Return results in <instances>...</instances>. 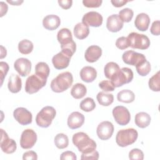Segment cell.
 <instances>
[{
    "mask_svg": "<svg viewBox=\"0 0 160 160\" xmlns=\"http://www.w3.org/2000/svg\"><path fill=\"white\" fill-rule=\"evenodd\" d=\"M96 99L99 104L103 106H108L114 101V96L112 94L106 93L102 91L98 92Z\"/></svg>",
    "mask_w": 160,
    "mask_h": 160,
    "instance_id": "obj_30",
    "label": "cell"
},
{
    "mask_svg": "<svg viewBox=\"0 0 160 160\" xmlns=\"http://www.w3.org/2000/svg\"><path fill=\"white\" fill-rule=\"evenodd\" d=\"M138 137V131L134 128L119 130L116 136V142L120 147H126L135 142Z\"/></svg>",
    "mask_w": 160,
    "mask_h": 160,
    "instance_id": "obj_3",
    "label": "cell"
},
{
    "mask_svg": "<svg viewBox=\"0 0 160 160\" xmlns=\"http://www.w3.org/2000/svg\"><path fill=\"white\" fill-rule=\"evenodd\" d=\"M102 55V49L96 45L90 46L87 48L84 54V58L86 61L89 62H94L97 61Z\"/></svg>",
    "mask_w": 160,
    "mask_h": 160,
    "instance_id": "obj_19",
    "label": "cell"
},
{
    "mask_svg": "<svg viewBox=\"0 0 160 160\" xmlns=\"http://www.w3.org/2000/svg\"><path fill=\"white\" fill-rule=\"evenodd\" d=\"M79 107L81 110L85 112H90L95 109L96 103L92 98L88 97L82 100L80 102Z\"/></svg>",
    "mask_w": 160,
    "mask_h": 160,
    "instance_id": "obj_35",
    "label": "cell"
},
{
    "mask_svg": "<svg viewBox=\"0 0 160 160\" xmlns=\"http://www.w3.org/2000/svg\"><path fill=\"white\" fill-rule=\"evenodd\" d=\"M56 114L55 109L52 106H45L37 114L36 122L38 126L41 128H48L52 123Z\"/></svg>",
    "mask_w": 160,
    "mask_h": 160,
    "instance_id": "obj_4",
    "label": "cell"
},
{
    "mask_svg": "<svg viewBox=\"0 0 160 160\" xmlns=\"http://www.w3.org/2000/svg\"><path fill=\"white\" fill-rule=\"evenodd\" d=\"M129 158L131 160H142L144 159V153L141 149L134 148L129 152Z\"/></svg>",
    "mask_w": 160,
    "mask_h": 160,
    "instance_id": "obj_38",
    "label": "cell"
},
{
    "mask_svg": "<svg viewBox=\"0 0 160 160\" xmlns=\"http://www.w3.org/2000/svg\"><path fill=\"white\" fill-rule=\"evenodd\" d=\"M114 132V126L110 121H104L100 122L96 129V133L101 140H108L112 135Z\"/></svg>",
    "mask_w": 160,
    "mask_h": 160,
    "instance_id": "obj_11",
    "label": "cell"
},
{
    "mask_svg": "<svg viewBox=\"0 0 160 160\" xmlns=\"http://www.w3.org/2000/svg\"><path fill=\"white\" fill-rule=\"evenodd\" d=\"M133 72L129 68H122L114 75L110 79L115 88H118L132 81L133 79Z\"/></svg>",
    "mask_w": 160,
    "mask_h": 160,
    "instance_id": "obj_5",
    "label": "cell"
},
{
    "mask_svg": "<svg viewBox=\"0 0 160 160\" xmlns=\"http://www.w3.org/2000/svg\"><path fill=\"white\" fill-rule=\"evenodd\" d=\"M119 65L114 62H108L104 68V73L105 76L111 79L114 75L119 70Z\"/></svg>",
    "mask_w": 160,
    "mask_h": 160,
    "instance_id": "obj_31",
    "label": "cell"
},
{
    "mask_svg": "<svg viewBox=\"0 0 160 160\" xmlns=\"http://www.w3.org/2000/svg\"><path fill=\"white\" fill-rule=\"evenodd\" d=\"M8 88L10 92L17 93L19 92L22 88V81L20 77L15 74H12L8 81Z\"/></svg>",
    "mask_w": 160,
    "mask_h": 160,
    "instance_id": "obj_23",
    "label": "cell"
},
{
    "mask_svg": "<svg viewBox=\"0 0 160 160\" xmlns=\"http://www.w3.org/2000/svg\"><path fill=\"white\" fill-rule=\"evenodd\" d=\"M87 93L86 87L82 83H76L73 85L71 90V95L75 99H79L83 98Z\"/></svg>",
    "mask_w": 160,
    "mask_h": 160,
    "instance_id": "obj_28",
    "label": "cell"
},
{
    "mask_svg": "<svg viewBox=\"0 0 160 160\" xmlns=\"http://www.w3.org/2000/svg\"><path fill=\"white\" fill-rule=\"evenodd\" d=\"M150 21V18L147 14L141 12L136 17L134 25L139 31H146L149 28Z\"/></svg>",
    "mask_w": 160,
    "mask_h": 160,
    "instance_id": "obj_21",
    "label": "cell"
},
{
    "mask_svg": "<svg viewBox=\"0 0 160 160\" xmlns=\"http://www.w3.org/2000/svg\"><path fill=\"white\" fill-rule=\"evenodd\" d=\"M103 18L101 14L96 11H90L86 13L82 18V22L88 26L99 27L102 24Z\"/></svg>",
    "mask_w": 160,
    "mask_h": 160,
    "instance_id": "obj_14",
    "label": "cell"
},
{
    "mask_svg": "<svg viewBox=\"0 0 160 160\" xmlns=\"http://www.w3.org/2000/svg\"><path fill=\"white\" fill-rule=\"evenodd\" d=\"M61 24L59 16L55 14H49L45 16L42 20L43 27L49 31L56 29Z\"/></svg>",
    "mask_w": 160,
    "mask_h": 160,
    "instance_id": "obj_20",
    "label": "cell"
},
{
    "mask_svg": "<svg viewBox=\"0 0 160 160\" xmlns=\"http://www.w3.org/2000/svg\"><path fill=\"white\" fill-rule=\"evenodd\" d=\"M122 59L124 63L131 66H136L146 59L143 54L139 53L132 50L125 51L122 54Z\"/></svg>",
    "mask_w": 160,
    "mask_h": 160,
    "instance_id": "obj_12",
    "label": "cell"
},
{
    "mask_svg": "<svg viewBox=\"0 0 160 160\" xmlns=\"http://www.w3.org/2000/svg\"><path fill=\"white\" fill-rule=\"evenodd\" d=\"M102 2V0H83L82 3L87 8H99Z\"/></svg>",
    "mask_w": 160,
    "mask_h": 160,
    "instance_id": "obj_42",
    "label": "cell"
},
{
    "mask_svg": "<svg viewBox=\"0 0 160 160\" xmlns=\"http://www.w3.org/2000/svg\"><path fill=\"white\" fill-rule=\"evenodd\" d=\"M89 34V26L82 22H78L74 28V34L79 39H84Z\"/></svg>",
    "mask_w": 160,
    "mask_h": 160,
    "instance_id": "obj_26",
    "label": "cell"
},
{
    "mask_svg": "<svg viewBox=\"0 0 160 160\" xmlns=\"http://www.w3.org/2000/svg\"><path fill=\"white\" fill-rule=\"evenodd\" d=\"M128 2L129 1H127V0H111V2L112 3V4L116 8L121 7Z\"/></svg>",
    "mask_w": 160,
    "mask_h": 160,
    "instance_id": "obj_48",
    "label": "cell"
},
{
    "mask_svg": "<svg viewBox=\"0 0 160 160\" xmlns=\"http://www.w3.org/2000/svg\"><path fill=\"white\" fill-rule=\"evenodd\" d=\"M134 15L133 11L128 8L122 9L119 12V17L122 21V22H129L131 21Z\"/></svg>",
    "mask_w": 160,
    "mask_h": 160,
    "instance_id": "obj_37",
    "label": "cell"
},
{
    "mask_svg": "<svg viewBox=\"0 0 160 160\" xmlns=\"http://www.w3.org/2000/svg\"><path fill=\"white\" fill-rule=\"evenodd\" d=\"M46 82L47 79H44L36 74H32L26 81L25 91L29 94L36 93L46 85Z\"/></svg>",
    "mask_w": 160,
    "mask_h": 160,
    "instance_id": "obj_7",
    "label": "cell"
},
{
    "mask_svg": "<svg viewBox=\"0 0 160 160\" xmlns=\"http://www.w3.org/2000/svg\"><path fill=\"white\" fill-rule=\"evenodd\" d=\"M1 5V17H2L8 11V5L3 1H1L0 2Z\"/></svg>",
    "mask_w": 160,
    "mask_h": 160,
    "instance_id": "obj_49",
    "label": "cell"
},
{
    "mask_svg": "<svg viewBox=\"0 0 160 160\" xmlns=\"http://www.w3.org/2000/svg\"><path fill=\"white\" fill-rule=\"evenodd\" d=\"M22 159L24 160H37V153L33 151H29L24 152L22 155Z\"/></svg>",
    "mask_w": 160,
    "mask_h": 160,
    "instance_id": "obj_46",
    "label": "cell"
},
{
    "mask_svg": "<svg viewBox=\"0 0 160 160\" xmlns=\"http://www.w3.org/2000/svg\"><path fill=\"white\" fill-rule=\"evenodd\" d=\"M99 152L97 151H94L91 152L89 153H86V154H84L82 153L81 156V159L82 160H86V159H93V160H97L99 159Z\"/></svg>",
    "mask_w": 160,
    "mask_h": 160,
    "instance_id": "obj_43",
    "label": "cell"
},
{
    "mask_svg": "<svg viewBox=\"0 0 160 160\" xmlns=\"http://www.w3.org/2000/svg\"><path fill=\"white\" fill-rule=\"evenodd\" d=\"M33 44L28 39H23L18 43V50L22 54H28L33 50Z\"/></svg>",
    "mask_w": 160,
    "mask_h": 160,
    "instance_id": "obj_33",
    "label": "cell"
},
{
    "mask_svg": "<svg viewBox=\"0 0 160 160\" xmlns=\"http://www.w3.org/2000/svg\"><path fill=\"white\" fill-rule=\"evenodd\" d=\"M58 2L59 6L64 9H69L72 4V0H59Z\"/></svg>",
    "mask_w": 160,
    "mask_h": 160,
    "instance_id": "obj_47",
    "label": "cell"
},
{
    "mask_svg": "<svg viewBox=\"0 0 160 160\" xmlns=\"http://www.w3.org/2000/svg\"><path fill=\"white\" fill-rule=\"evenodd\" d=\"M84 122V116L79 112H72L68 118V126L71 129L79 128Z\"/></svg>",
    "mask_w": 160,
    "mask_h": 160,
    "instance_id": "obj_17",
    "label": "cell"
},
{
    "mask_svg": "<svg viewBox=\"0 0 160 160\" xmlns=\"http://www.w3.org/2000/svg\"><path fill=\"white\" fill-rule=\"evenodd\" d=\"M7 2L11 4L12 5H14V6H19L20 5L21 3L23 2V1H9V0H7Z\"/></svg>",
    "mask_w": 160,
    "mask_h": 160,
    "instance_id": "obj_51",
    "label": "cell"
},
{
    "mask_svg": "<svg viewBox=\"0 0 160 160\" xmlns=\"http://www.w3.org/2000/svg\"><path fill=\"white\" fill-rule=\"evenodd\" d=\"M116 47L121 50L127 49L129 47V42L128 39L126 37L122 36L117 39L116 41Z\"/></svg>",
    "mask_w": 160,
    "mask_h": 160,
    "instance_id": "obj_39",
    "label": "cell"
},
{
    "mask_svg": "<svg viewBox=\"0 0 160 160\" xmlns=\"http://www.w3.org/2000/svg\"><path fill=\"white\" fill-rule=\"evenodd\" d=\"M57 39L61 46L68 44L73 41L71 31L68 28H62L57 34Z\"/></svg>",
    "mask_w": 160,
    "mask_h": 160,
    "instance_id": "obj_24",
    "label": "cell"
},
{
    "mask_svg": "<svg viewBox=\"0 0 160 160\" xmlns=\"http://www.w3.org/2000/svg\"><path fill=\"white\" fill-rule=\"evenodd\" d=\"M127 38L129 42V47L133 49L144 50L148 49L150 46V40L144 34L132 32L128 34Z\"/></svg>",
    "mask_w": 160,
    "mask_h": 160,
    "instance_id": "obj_6",
    "label": "cell"
},
{
    "mask_svg": "<svg viewBox=\"0 0 160 160\" xmlns=\"http://www.w3.org/2000/svg\"><path fill=\"white\" fill-rule=\"evenodd\" d=\"M49 72V67L44 62H39L35 66V74L44 79H48Z\"/></svg>",
    "mask_w": 160,
    "mask_h": 160,
    "instance_id": "obj_27",
    "label": "cell"
},
{
    "mask_svg": "<svg viewBox=\"0 0 160 160\" xmlns=\"http://www.w3.org/2000/svg\"><path fill=\"white\" fill-rule=\"evenodd\" d=\"M160 74L159 71H158L149 80V88L152 91L158 92L160 91Z\"/></svg>",
    "mask_w": 160,
    "mask_h": 160,
    "instance_id": "obj_36",
    "label": "cell"
},
{
    "mask_svg": "<svg viewBox=\"0 0 160 160\" xmlns=\"http://www.w3.org/2000/svg\"><path fill=\"white\" fill-rule=\"evenodd\" d=\"M136 69L138 73L141 76H147L151 71V64L150 62L147 61L146 59L138 65L136 66Z\"/></svg>",
    "mask_w": 160,
    "mask_h": 160,
    "instance_id": "obj_34",
    "label": "cell"
},
{
    "mask_svg": "<svg viewBox=\"0 0 160 160\" xmlns=\"http://www.w3.org/2000/svg\"><path fill=\"white\" fill-rule=\"evenodd\" d=\"M73 82V77L70 72L66 71L58 74L51 82V89L55 92H62L69 89Z\"/></svg>",
    "mask_w": 160,
    "mask_h": 160,
    "instance_id": "obj_2",
    "label": "cell"
},
{
    "mask_svg": "<svg viewBox=\"0 0 160 160\" xmlns=\"http://www.w3.org/2000/svg\"><path fill=\"white\" fill-rule=\"evenodd\" d=\"M72 143L77 147L79 151L84 154L95 151L97 147L96 142L91 139L86 133L83 132L75 133L72 136Z\"/></svg>",
    "mask_w": 160,
    "mask_h": 160,
    "instance_id": "obj_1",
    "label": "cell"
},
{
    "mask_svg": "<svg viewBox=\"0 0 160 160\" xmlns=\"http://www.w3.org/2000/svg\"><path fill=\"white\" fill-rule=\"evenodd\" d=\"M81 79L86 82H91L97 77V71L93 67L84 66L80 71Z\"/></svg>",
    "mask_w": 160,
    "mask_h": 160,
    "instance_id": "obj_22",
    "label": "cell"
},
{
    "mask_svg": "<svg viewBox=\"0 0 160 160\" xmlns=\"http://www.w3.org/2000/svg\"><path fill=\"white\" fill-rule=\"evenodd\" d=\"M71 58L68 54L61 51L52 57V62L56 69H63L69 66Z\"/></svg>",
    "mask_w": 160,
    "mask_h": 160,
    "instance_id": "obj_16",
    "label": "cell"
},
{
    "mask_svg": "<svg viewBox=\"0 0 160 160\" xmlns=\"http://www.w3.org/2000/svg\"><path fill=\"white\" fill-rule=\"evenodd\" d=\"M0 70H1V85L2 86L4 78L6 76L7 73L9 71V65L7 62L4 61L0 62Z\"/></svg>",
    "mask_w": 160,
    "mask_h": 160,
    "instance_id": "obj_41",
    "label": "cell"
},
{
    "mask_svg": "<svg viewBox=\"0 0 160 160\" xmlns=\"http://www.w3.org/2000/svg\"><path fill=\"white\" fill-rule=\"evenodd\" d=\"M14 68L20 76L25 77L31 72V62L27 58H20L15 61Z\"/></svg>",
    "mask_w": 160,
    "mask_h": 160,
    "instance_id": "obj_15",
    "label": "cell"
},
{
    "mask_svg": "<svg viewBox=\"0 0 160 160\" xmlns=\"http://www.w3.org/2000/svg\"><path fill=\"white\" fill-rule=\"evenodd\" d=\"M112 116L116 122L121 125H127L131 119V114L129 110L124 106H118L112 109Z\"/></svg>",
    "mask_w": 160,
    "mask_h": 160,
    "instance_id": "obj_8",
    "label": "cell"
},
{
    "mask_svg": "<svg viewBox=\"0 0 160 160\" xmlns=\"http://www.w3.org/2000/svg\"><path fill=\"white\" fill-rule=\"evenodd\" d=\"M123 27V22L119 17L118 14H114L109 16L106 21L107 29L112 32L119 31Z\"/></svg>",
    "mask_w": 160,
    "mask_h": 160,
    "instance_id": "obj_18",
    "label": "cell"
},
{
    "mask_svg": "<svg viewBox=\"0 0 160 160\" xmlns=\"http://www.w3.org/2000/svg\"><path fill=\"white\" fill-rule=\"evenodd\" d=\"M60 159L61 160H76L77 157L74 152L71 151H67L65 152H63L60 156Z\"/></svg>",
    "mask_w": 160,
    "mask_h": 160,
    "instance_id": "obj_44",
    "label": "cell"
},
{
    "mask_svg": "<svg viewBox=\"0 0 160 160\" xmlns=\"http://www.w3.org/2000/svg\"><path fill=\"white\" fill-rule=\"evenodd\" d=\"M13 116L21 125H28L32 122V116L27 109L19 107L16 108L13 112Z\"/></svg>",
    "mask_w": 160,
    "mask_h": 160,
    "instance_id": "obj_13",
    "label": "cell"
},
{
    "mask_svg": "<svg viewBox=\"0 0 160 160\" xmlns=\"http://www.w3.org/2000/svg\"><path fill=\"white\" fill-rule=\"evenodd\" d=\"M7 54V51L6 48H4L2 46H1V59L4 58V57L6 56Z\"/></svg>",
    "mask_w": 160,
    "mask_h": 160,
    "instance_id": "obj_50",
    "label": "cell"
},
{
    "mask_svg": "<svg viewBox=\"0 0 160 160\" xmlns=\"http://www.w3.org/2000/svg\"><path fill=\"white\" fill-rule=\"evenodd\" d=\"M117 99L119 102L124 103H131L135 99L134 93L129 89H123L117 94Z\"/></svg>",
    "mask_w": 160,
    "mask_h": 160,
    "instance_id": "obj_29",
    "label": "cell"
},
{
    "mask_svg": "<svg viewBox=\"0 0 160 160\" xmlns=\"http://www.w3.org/2000/svg\"><path fill=\"white\" fill-rule=\"evenodd\" d=\"M1 149L6 154H12L15 152L17 148L16 142L12 139H10L7 132L1 129Z\"/></svg>",
    "mask_w": 160,
    "mask_h": 160,
    "instance_id": "obj_10",
    "label": "cell"
},
{
    "mask_svg": "<svg viewBox=\"0 0 160 160\" xmlns=\"http://www.w3.org/2000/svg\"><path fill=\"white\" fill-rule=\"evenodd\" d=\"M150 32L154 36H159L160 34V21L159 20L152 22L150 28Z\"/></svg>",
    "mask_w": 160,
    "mask_h": 160,
    "instance_id": "obj_45",
    "label": "cell"
},
{
    "mask_svg": "<svg viewBox=\"0 0 160 160\" xmlns=\"http://www.w3.org/2000/svg\"><path fill=\"white\" fill-rule=\"evenodd\" d=\"M99 87L105 92L113 91L115 89L114 86L111 81L104 80L99 83Z\"/></svg>",
    "mask_w": 160,
    "mask_h": 160,
    "instance_id": "obj_40",
    "label": "cell"
},
{
    "mask_svg": "<svg viewBox=\"0 0 160 160\" xmlns=\"http://www.w3.org/2000/svg\"><path fill=\"white\" fill-rule=\"evenodd\" d=\"M54 142L55 146L58 149H64L67 148L69 144L68 137L63 133H59L54 137Z\"/></svg>",
    "mask_w": 160,
    "mask_h": 160,
    "instance_id": "obj_32",
    "label": "cell"
},
{
    "mask_svg": "<svg viewBox=\"0 0 160 160\" xmlns=\"http://www.w3.org/2000/svg\"><path fill=\"white\" fill-rule=\"evenodd\" d=\"M151 116L145 112H139L135 116V124L140 128H145L148 127L151 122Z\"/></svg>",
    "mask_w": 160,
    "mask_h": 160,
    "instance_id": "obj_25",
    "label": "cell"
},
{
    "mask_svg": "<svg viewBox=\"0 0 160 160\" xmlns=\"http://www.w3.org/2000/svg\"><path fill=\"white\" fill-rule=\"evenodd\" d=\"M37 139V134L35 131L31 129H25L21 136L20 146L22 149H31L36 142Z\"/></svg>",
    "mask_w": 160,
    "mask_h": 160,
    "instance_id": "obj_9",
    "label": "cell"
}]
</instances>
